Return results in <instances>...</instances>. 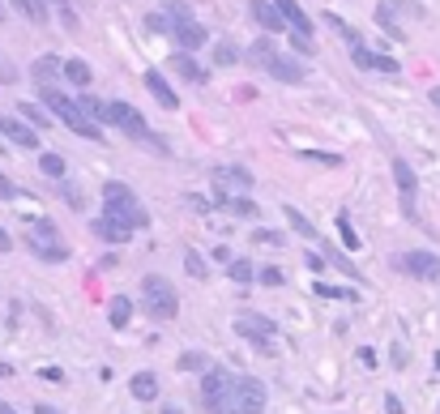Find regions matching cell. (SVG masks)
I'll return each mask as SVG.
<instances>
[{
	"instance_id": "obj_1",
	"label": "cell",
	"mask_w": 440,
	"mask_h": 414,
	"mask_svg": "<svg viewBox=\"0 0 440 414\" xmlns=\"http://www.w3.org/2000/svg\"><path fill=\"white\" fill-rule=\"evenodd\" d=\"M39 98H43V107L68 128V133H77V137H90V141H103V128L94 124V120H86L81 115V107L68 98V94H60L56 86H39Z\"/></svg>"
},
{
	"instance_id": "obj_2",
	"label": "cell",
	"mask_w": 440,
	"mask_h": 414,
	"mask_svg": "<svg viewBox=\"0 0 440 414\" xmlns=\"http://www.w3.org/2000/svg\"><path fill=\"white\" fill-rule=\"evenodd\" d=\"M103 201H107V218H116V222H124L128 231H137V227H145V209L137 205V197H133V188H128V184H120V180H111V184H103Z\"/></svg>"
},
{
	"instance_id": "obj_3",
	"label": "cell",
	"mask_w": 440,
	"mask_h": 414,
	"mask_svg": "<svg viewBox=\"0 0 440 414\" xmlns=\"http://www.w3.org/2000/svg\"><path fill=\"white\" fill-rule=\"evenodd\" d=\"M26 248L39 257V261H47V265H60V261H68V244L60 239V231L47 222V218H39V222H30V231H26Z\"/></svg>"
},
{
	"instance_id": "obj_4",
	"label": "cell",
	"mask_w": 440,
	"mask_h": 414,
	"mask_svg": "<svg viewBox=\"0 0 440 414\" xmlns=\"http://www.w3.org/2000/svg\"><path fill=\"white\" fill-rule=\"evenodd\" d=\"M265 410V385L252 381V376H235L231 393L222 398V406L214 414H261Z\"/></svg>"
},
{
	"instance_id": "obj_5",
	"label": "cell",
	"mask_w": 440,
	"mask_h": 414,
	"mask_svg": "<svg viewBox=\"0 0 440 414\" xmlns=\"http://www.w3.org/2000/svg\"><path fill=\"white\" fill-rule=\"evenodd\" d=\"M141 295H145V312L154 321H171L180 312V299H175V286L163 278V274H145L141 278Z\"/></svg>"
},
{
	"instance_id": "obj_6",
	"label": "cell",
	"mask_w": 440,
	"mask_h": 414,
	"mask_svg": "<svg viewBox=\"0 0 440 414\" xmlns=\"http://www.w3.org/2000/svg\"><path fill=\"white\" fill-rule=\"evenodd\" d=\"M107 124H116V128H124L133 141H150L154 145V137H150V128H145V115L133 107V103H107V115H103Z\"/></svg>"
},
{
	"instance_id": "obj_7",
	"label": "cell",
	"mask_w": 440,
	"mask_h": 414,
	"mask_svg": "<svg viewBox=\"0 0 440 414\" xmlns=\"http://www.w3.org/2000/svg\"><path fill=\"white\" fill-rule=\"evenodd\" d=\"M394 269L411 274V278H424V282H436L440 278V261L432 252H398L394 257Z\"/></svg>"
},
{
	"instance_id": "obj_8",
	"label": "cell",
	"mask_w": 440,
	"mask_h": 414,
	"mask_svg": "<svg viewBox=\"0 0 440 414\" xmlns=\"http://www.w3.org/2000/svg\"><path fill=\"white\" fill-rule=\"evenodd\" d=\"M235 333H244L252 346H261V351H270V338L278 333L274 329V321L270 316H257V312H240L235 316Z\"/></svg>"
},
{
	"instance_id": "obj_9",
	"label": "cell",
	"mask_w": 440,
	"mask_h": 414,
	"mask_svg": "<svg viewBox=\"0 0 440 414\" xmlns=\"http://www.w3.org/2000/svg\"><path fill=\"white\" fill-rule=\"evenodd\" d=\"M231 385H235V376L231 372H222V368H210L205 372V381H201V398H205V410L214 414L222 406V398L231 393Z\"/></svg>"
},
{
	"instance_id": "obj_10",
	"label": "cell",
	"mask_w": 440,
	"mask_h": 414,
	"mask_svg": "<svg viewBox=\"0 0 440 414\" xmlns=\"http://www.w3.org/2000/svg\"><path fill=\"white\" fill-rule=\"evenodd\" d=\"M231 188L248 192V188H252V171H244V167H222V171H214V201L231 197Z\"/></svg>"
},
{
	"instance_id": "obj_11",
	"label": "cell",
	"mask_w": 440,
	"mask_h": 414,
	"mask_svg": "<svg viewBox=\"0 0 440 414\" xmlns=\"http://www.w3.org/2000/svg\"><path fill=\"white\" fill-rule=\"evenodd\" d=\"M0 133H4L17 150H39V133H34L26 120H17V115H0Z\"/></svg>"
},
{
	"instance_id": "obj_12",
	"label": "cell",
	"mask_w": 440,
	"mask_h": 414,
	"mask_svg": "<svg viewBox=\"0 0 440 414\" xmlns=\"http://www.w3.org/2000/svg\"><path fill=\"white\" fill-rule=\"evenodd\" d=\"M394 184H398V192H402V201H406V214H415V192H419V180H415L411 162L394 158Z\"/></svg>"
},
{
	"instance_id": "obj_13",
	"label": "cell",
	"mask_w": 440,
	"mask_h": 414,
	"mask_svg": "<svg viewBox=\"0 0 440 414\" xmlns=\"http://www.w3.org/2000/svg\"><path fill=\"white\" fill-rule=\"evenodd\" d=\"M171 34H175V43H180L184 51H197V47H205V38H210V34H205V26H197L193 17L175 21V26H171Z\"/></svg>"
},
{
	"instance_id": "obj_14",
	"label": "cell",
	"mask_w": 440,
	"mask_h": 414,
	"mask_svg": "<svg viewBox=\"0 0 440 414\" xmlns=\"http://www.w3.org/2000/svg\"><path fill=\"white\" fill-rule=\"evenodd\" d=\"M274 9L282 13V21H287L295 34H308V38H312V21H308V13H304L295 0H274Z\"/></svg>"
},
{
	"instance_id": "obj_15",
	"label": "cell",
	"mask_w": 440,
	"mask_h": 414,
	"mask_svg": "<svg viewBox=\"0 0 440 414\" xmlns=\"http://www.w3.org/2000/svg\"><path fill=\"white\" fill-rule=\"evenodd\" d=\"M145 86H150V94H154V98H158L167 111H175V107H180V94L167 86V77H163L158 68H150V73H145Z\"/></svg>"
},
{
	"instance_id": "obj_16",
	"label": "cell",
	"mask_w": 440,
	"mask_h": 414,
	"mask_svg": "<svg viewBox=\"0 0 440 414\" xmlns=\"http://www.w3.org/2000/svg\"><path fill=\"white\" fill-rule=\"evenodd\" d=\"M90 231H94L98 239H107V244H128V239H133V231H128L124 222H116V218H94Z\"/></svg>"
},
{
	"instance_id": "obj_17",
	"label": "cell",
	"mask_w": 440,
	"mask_h": 414,
	"mask_svg": "<svg viewBox=\"0 0 440 414\" xmlns=\"http://www.w3.org/2000/svg\"><path fill=\"white\" fill-rule=\"evenodd\" d=\"M252 17H257V26H261V30H270V34H278V30H287V21H282V13H278L274 4H265V0H252Z\"/></svg>"
},
{
	"instance_id": "obj_18",
	"label": "cell",
	"mask_w": 440,
	"mask_h": 414,
	"mask_svg": "<svg viewBox=\"0 0 440 414\" xmlns=\"http://www.w3.org/2000/svg\"><path fill=\"white\" fill-rule=\"evenodd\" d=\"M171 68H175L184 81H197V86H205V77H210V73H205V68H201L188 51H175V56H171Z\"/></svg>"
},
{
	"instance_id": "obj_19",
	"label": "cell",
	"mask_w": 440,
	"mask_h": 414,
	"mask_svg": "<svg viewBox=\"0 0 440 414\" xmlns=\"http://www.w3.org/2000/svg\"><path fill=\"white\" fill-rule=\"evenodd\" d=\"M355 64L359 68H377V73H398V60H389L381 51H368V47H355Z\"/></svg>"
},
{
	"instance_id": "obj_20",
	"label": "cell",
	"mask_w": 440,
	"mask_h": 414,
	"mask_svg": "<svg viewBox=\"0 0 440 414\" xmlns=\"http://www.w3.org/2000/svg\"><path fill=\"white\" fill-rule=\"evenodd\" d=\"M128 389H133L137 402H158V376H154V372H137V376L128 381Z\"/></svg>"
},
{
	"instance_id": "obj_21",
	"label": "cell",
	"mask_w": 440,
	"mask_h": 414,
	"mask_svg": "<svg viewBox=\"0 0 440 414\" xmlns=\"http://www.w3.org/2000/svg\"><path fill=\"white\" fill-rule=\"evenodd\" d=\"M265 68H270L278 81H291V86H295V81H304V64H295V60H287V56H274Z\"/></svg>"
},
{
	"instance_id": "obj_22",
	"label": "cell",
	"mask_w": 440,
	"mask_h": 414,
	"mask_svg": "<svg viewBox=\"0 0 440 414\" xmlns=\"http://www.w3.org/2000/svg\"><path fill=\"white\" fill-rule=\"evenodd\" d=\"M9 4H13L30 26H47V4H43V0H9Z\"/></svg>"
},
{
	"instance_id": "obj_23",
	"label": "cell",
	"mask_w": 440,
	"mask_h": 414,
	"mask_svg": "<svg viewBox=\"0 0 440 414\" xmlns=\"http://www.w3.org/2000/svg\"><path fill=\"white\" fill-rule=\"evenodd\" d=\"M60 73H64L73 86H81V90L90 86V64H86V60H60Z\"/></svg>"
},
{
	"instance_id": "obj_24",
	"label": "cell",
	"mask_w": 440,
	"mask_h": 414,
	"mask_svg": "<svg viewBox=\"0 0 440 414\" xmlns=\"http://www.w3.org/2000/svg\"><path fill=\"white\" fill-rule=\"evenodd\" d=\"M107 321H111V329H124V325L133 321V304H128L124 295H116L111 308H107Z\"/></svg>"
},
{
	"instance_id": "obj_25",
	"label": "cell",
	"mask_w": 440,
	"mask_h": 414,
	"mask_svg": "<svg viewBox=\"0 0 440 414\" xmlns=\"http://www.w3.org/2000/svg\"><path fill=\"white\" fill-rule=\"evenodd\" d=\"M56 68H60V56H39V60H34V81H39V86H51Z\"/></svg>"
},
{
	"instance_id": "obj_26",
	"label": "cell",
	"mask_w": 440,
	"mask_h": 414,
	"mask_svg": "<svg viewBox=\"0 0 440 414\" xmlns=\"http://www.w3.org/2000/svg\"><path fill=\"white\" fill-rule=\"evenodd\" d=\"M17 120H26V124H30V128H34V133H39V128H47V124H51V115H47V111H43V107H34V103H21V111H17Z\"/></svg>"
},
{
	"instance_id": "obj_27",
	"label": "cell",
	"mask_w": 440,
	"mask_h": 414,
	"mask_svg": "<svg viewBox=\"0 0 440 414\" xmlns=\"http://www.w3.org/2000/svg\"><path fill=\"white\" fill-rule=\"evenodd\" d=\"M73 103L81 107V115H86V120H103V115H107V103H98L94 94H77Z\"/></svg>"
},
{
	"instance_id": "obj_28",
	"label": "cell",
	"mask_w": 440,
	"mask_h": 414,
	"mask_svg": "<svg viewBox=\"0 0 440 414\" xmlns=\"http://www.w3.org/2000/svg\"><path fill=\"white\" fill-rule=\"evenodd\" d=\"M287 222H291V227H295V235H304V239H317V235H321V231H317L300 209H295V205H287Z\"/></svg>"
},
{
	"instance_id": "obj_29",
	"label": "cell",
	"mask_w": 440,
	"mask_h": 414,
	"mask_svg": "<svg viewBox=\"0 0 440 414\" xmlns=\"http://www.w3.org/2000/svg\"><path fill=\"white\" fill-rule=\"evenodd\" d=\"M325 261H329V265H338L347 278H355V282H359V265H351V261H347V257H342V252L329 244V239H325Z\"/></svg>"
},
{
	"instance_id": "obj_30",
	"label": "cell",
	"mask_w": 440,
	"mask_h": 414,
	"mask_svg": "<svg viewBox=\"0 0 440 414\" xmlns=\"http://www.w3.org/2000/svg\"><path fill=\"white\" fill-rule=\"evenodd\" d=\"M325 21H329V26H334V30H338L351 47H364V34H359L355 26H347V21H342V17H334V13H325Z\"/></svg>"
},
{
	"instance_id": "obj_31",
	"label": "cell",
	"mask_w": 440,
	"mask_h": 414,
	"mask_svg": "<svg viewBox=\"0 0 440 414\" xmlns=\"http://www.w3.org/2000/svg\"><path fill=\"white\" fill-rule=\"evenodd\" d=\"M39 171L47 180H64V158L60 154H39Z\"/></svg>"
},
{
	"instance_id": "obj_32",
	"label": "cell",
	"mask_w": 440,
	"mask_h": 414,
	"mask_svg": "<svg viewBox=\"0 0 440 414\" xmlns=\"http://www.w3.org/2000/svg\"><path fill=\"white\" fill-rule=\"evenodd\" d=\"M270 60H274V47H270V38H257V43L248 47V64H257V68H261V64H270Z\"/></svg>"
},
{
	"instance_id": "obj_33",
	"label": "cell",
	"mask_w": 440,
	"mask_h": 414,
	"mask_svg": "<svg viewBox=\"0 0 440 414\" xmlns=\"http://www.w3.org/2000/svg\"><path fill=\"white\" fill-rule=\"evenodd\" d=\"M218 205H222V209H231V214H240V218H252V214H257V205H252L248 197H222Z\"/></svg>"
},
{
	"instance_id": "obj_34",
	"label": "cell",
	"mask_w": 440,
	"mask_h": 414,
	"mask_svg": "<svg viewBox=\"0 0 440 414\" xmlns=\"http://www.w3.org/2000/svg\"><path fill=\"white\" fill-rule=\"evenodd\" d=\"M227 274L240 282V286H248L252 278H257V269H252V261H227Z\"/></svg>"
},
{
	"instance_id": "obj_35",
	"label": "cell",
	"mask_w": 440,
	"mask_h": 414,
	"mask_svg": "<svg viewBox=\"0 0 440 414\" xmlns=\"http://www.w3.org/2000/svg\"><path fill=\"white\" fill-rule=\"evenodd\" d=\"M377 21L385 26V34H394V38H402V30H398V17H394V4H381V9H377Z\"/></svg>"
},
{
	"instance_id": "obj_36",
	"label": "cell",
	"mask_w": 440,
	"mask_h": 414,
	"mask_svg": "<svg viewBox=\"0 0 440 414\" xmlns=\"http://www.w3.org/2000/svg\"><path fill=\"white\" fill-rule=\"evenodd\" d=\"M184 269H188V274H193V278H205V274H210V265H205V261H201V257H197V252H193V248H188V252H184Z\"/></svg>"
},
{
	"instance_id": "obj_37",
	"label": "cell",
	"mask_w": 440,
	"mask_h": 414,
	"mask_svg": "<svg viewBox=\"0 0 440 414\" xmlns=\"http://www.w3.org/2000/svg\"><path fill=\"white\" fill-rule=\"evenodd\" d=\"M317 295H321V299H347V304L359 299L355 291H338V286H325V282H317Z\"/></svg>"
},
{
	"instance_id": "obj_38",
	"label": "cell",
	"mask_w": 440,
	"mask_h": 414,
	"mask_svg": "<svg viewBox=\"0 0 440 414\" xmlns=\"http://www.w3.org/2000/svg\"><path fill=\"white\" fill-rule=\"evenodd\" d=\"M145 26H150L154 34H171V26H175V21H171L167 13H150V17H145Z\"/></svg>"
},
{
	"instance_id": "obj_39",
	"label": "cell",
	"mask_w": 440,
	"mask_h": 414,
	"mask_svg": "<svg viewBox=\"0 0 440 414\" xmlns=\"http://www.w3.org/2000/svg\"><path fill=\"white\" fill-rule=\"evenodd\" d=\"M308 162H321V167H342V154H321V150H304Z\"/></svg>"
},
{
	"instance_id": "obj_40",
	"label": "cell",
	"mask_w": 440,
	"mask_h": 414,
	"mask_svg": "<svg viewBox=\"0 0 440 414\" xmlns=\"http://www.w3.org/2000/svg\"><path fill=\"white\" fill-rule=\"evenodd\" d=\"M338 231H342V244L355 252V248H359V235L351 231V218H347V214H338Z\"/></svg>"
},
{
	"instance_id": "obj_41",
	"label": "cell",
	"mask_w": 440,
	"mask_h": 414,
	"mask_svg": "<svg viewBox=\"0 0 440 414\" xmlns=\"http://www.w3.org/2000/svg\"><path fill=\"white\" fill-rule=\"evenodd\" d=\"M201 368H205V355H201V351L180 355V372H201Z\"/></svg>"
},
{
	"instance_id": "obj_42",
	"label": "cell",
	"mask_w": 440,
	"mask_h": 414,
	"mask_svg": "<svg viewBox=\"0 0 440 414\" xmlns=\"http://www.w3.org/2000/svg\"><path fill=\"white\" fill-rule=\"evenodd\" d=\"M214 60H218V64H235V60H240V51H235L231 43H218V47H214Z\"/></svg>"
},
{
	"instance_id": "obj_43",
	"label": "cell",
	"mask_w": 440,
	"mask_h": 414,
	"mask_svg": "<svg viewBox=\"0 0 440 414\" xmlns=\"http://www.w3.org/2000/svg\"><path fill=\"white\" fill-rule=\"evenodd\" d=\"M304 265H308L312 274H321V269H325V257H317V252H308V257H304Z\"/></svg>"
},
{
	"instance_id": "obj_44",
	"label": "cell",
	"mask_w": 440,
	"mask_h": 414,
	"mask_svg": "<svg viewBox=\"0 0 440 414\" xmlns=\"http://www.w3.org/2000/svg\"><path fill=\"white\" fill-rule=\"evenodd\" d=\"M261 282H265V286H278V282H282V274H278V269H265V274H261Z\"/></svg>"
},
{
	"instance_id": "obj_45",
	"label": "cell",
	"mask_w": 440,
	"mask_h": 414,
	"mask_svg": "<svg viewBox=\"0 0 440 414\" xmlns=\"http://www.w3.org/2000/svg\"><path fill=\"white\" fill-rule=\"evenodd\" d=\"M385 410H389V414H406V410H402V402H398V398H394V393H389V398H385Z\"/></svg>"
},
{
	"instance_id": "obj_46",
	"label": "cell",
	"mask_w": 440,
	"mask_h": 414,
	"mask_svg": "<svg viewBox=\"0 0 440 414\" xmlns=\"http://www.w3.org/2000/svg\"><path fill=\"white\" fill-rule=\"evenodd\" d=\"M257 239H265V244H282V235H278V231H257Z\"/></svg>"
},
{
	"instance_id": "obj_47",
	"label": "cell",
	"mask_w": 440,
	"mask_h": 414,
	"mask_svg": "<svg viewBox=\"0 0 440 414\" xmlns=\"http://www.w3.org/2000/svg\"><path fill=\"white\" fill-rule=\"evenodd\" d=\"M43 381H56V385H60V381H64V372H60V368H43Z\"/></svg>"
},
{
	"instance_id": "obj_48",
	"label": "cell",
	"mask_w": 440,
	"mask_h": 414,
	"mask_svg": "<svg viewBox=\"0 0 440 414\" xmlns=\"http://www.w3.org/2000/svg\"><path fill=\"white\" fill-rule=\"evenodd\" d=\"M34 414H64V410H56V406H47V402H39V406H34Z\"/></svg>"
},
{
	"instance_id": "obj_49",
	"label": "cell",
	"mask_w": 440,
	"mask_h": 414,
	"mask_svg": "<svg viewBox=\"0 0 440 414\" xmlns=\"http://www.w3.org/2000/svg\"><path fill=\"white\" fill-rule=\"evenodd\" d=\"M13 77H17V73H13L9 64H0V81H13Z\"/></svg>"
},
{
	"instance_id": "obj_50",
	"label": "cell",
	"mask_w": 440,
	"mask_h": 414,
	"mask_svg": "<svg viewBox=\"0 0 440 414\" xmlns=\"http://www.w3.org/2000/svg\"><path fill=\"white\" fill-rule=\"evenodd\" d=\"M9 248H13V239H9V235H4V227H0V252H9Z\"/></svg>"
},
{
	"instance_id": "obj_51",
	"label": "cell",
	"mask_w": 440,
	"mask_h": 414,
	"mask_svg": "<svg viewBox=\"0 0 440 414\" xmlns=\"http://www.w3.org/2000/svg\"><path fill=\"white\" fill-rule=\"evenodd\" d=\"M428 94H432V103H436V107H440V86H432V90H428Z\"/></svg>"
},
{
	"instance_id": "obj_52",
	"label": "cell",
	"mask_w": 440,
	"mask_h": 414,
	"mask_svg": "<svg viewBox=\"0 0 440 414\" xmlns=\"http://www.w3.org/2000/svg\"><path fill=\"white\" fill-rule=\"evenodd\" d=\"M0 414H17V410H13V406H9V402H0Z\"/></svg>"
},
{
	"instance_id": "obj_53",
	"label": "cell",
	"mask_w": 440,
	"mask_h": 414,
	"mask_svg": "<svg viewBox=\"0 0 440 414\" xmlns=\"http://www.w3.org/2000/svg\"><path fill=\"white\" fill-rule=\"evenodd\" d=\"M9 372H13V368H9V363H0V376H9Z\"/></svg>"
},
{
	"instance_id": "obj_54",
	"label": "cell",
	"mask_w": 440,
	"mask_h": 414,
	"mask_svg": "<svg viewBox=\"0 0 440 414\" xmlns=\"http://www.w3.org/2000/svg\"><path fill=\"white\" fill-rule=\"evenodd\" d=\"M163 414H180V410H175V406H163Z\"/></svg>"
},
{
	"instance_id": "obj_55",
	"label": "cell",
	"mask_w": 440,
	"mask_h": 414,
	"mask_svg": "<svg viewBox=\"0 0 440 414\" xmlns=\"http://www.w3.org/2000/svg\"><path fill=\"white\" fill-rule=\"evenodd\" d=\"M56 4H68V0H56Z\"/></svg>"
},
{
	"instance_id": "obj_56",
	"label": "cell",
	"mask_w": 440,
	"mask_h": 414,
	"mask_svg": "<svg viewBox=\"0 0 440 414\" xmlns=\"http://www.w3.org/2000/svg\"><path fill=\"white\" fill-rule=\"evenodd\" d=\"M436 368H440V355H436Z\"/></svg>"
},
{
	"instance_id": "obj_57",
	"label": "cell",
	"mask_w": 440,
	"mask_h": 414,
	"mask_svg": "<svg viewBox=\"0 0 440 414\" xmlns=\"http://www.w3.org/2000/svg\"><path fill=\"white\" fill-rule=\"evenodd\" d=\"M0 180H4V175H0Z\"/></svg>"
}]
</instances>
